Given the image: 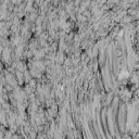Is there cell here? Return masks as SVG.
<instances>
[{"label":"cell","mask_w":139,"mask_h":139,"mask_svg":"<svg viewBox=\"0 0 139 139\" xmlns=\"http://www.w3.org/2000/svg\"><path fill=\"white\" fill-rule=\"evenodd\" d=\"M46 55V52H45V50L42 49V50H36L35 52H34V57H35V60H40L41 58H44Z\"/></svg>","instance_id":"obj_2"},{"label":"cell","mask_w":139,"mask_h":139,"mask_svg":"<svg viewBox=\"0 0 139 139\" xmlns=\"http://www.w3.org/2000/svg\"><path fill=\"white\" fill-rule=\"evenodd\" d=\"M1 69H2V65H1V63H0V71H1Z\"/></svg>","instance_id":"obj_8"},{"label":"cell","mask_w":139,"mask_h":139,"mask_svg":"<svg viewBox=\"0 0 139 139\" xmlns=\"http://www.w3.org/2000/svg\"><path fill=\"white\" fill-rule=\"evenodd\" d=\"M16 77H17V80L20 84H23L24 82V76H23V73L20 72V71H16Z\"/></svg>","instance_id":"obj_4"},{"label":"cell","mask_w":139,"mask_h":139,"mask_svg":"<svg viewBox=\"0 0 139 139\" xmlns=\"http://www.w3.org/2000/svg\"><path fill=\"white\" fill-rule=\"evenodd\" d=\"M15 68H16V71H20L22 73L27 71V66L23 61H17V63H15Z\"/></svg>","instance_id":"obj_1"},{"label":"cell","mask_w":139,"mask_h":139,"mask_svg":"<svg viewBox=\"0 0 139 139\" xmlns=\"http://www.w3.org/2000/svg\"><path fill=\"white\" fill-rule=\"evenodd\" d=\"M27 84H28V85H30V86H31V87L34 89V88H35V86H36V80L32 78V79H31L28 83H27Z\"/></svg>","instance_id":"obj_5"},{"label":"cell","mask_w":139,"mask_h":139,"mask_svg":"<svg viewBox=\"0 0 139 139\" xmlns=\"http://www.w3.org/2000/svg\"><path fill=\"white\" fill-rule=\"evenodd\" d=\"M83 0H73V3H74V7H78L80 3H82Z\"/></svg>","instance_id":"obj_6"},{"label":"cell","mask_w":139,"mask_h":139,"mask_svg":"<svg viewBox=\"0 0 139 139\" xmlns=\"http://www.w3.org/2000/svg\"><path fill=\"white\" fill-rule=\"evenodd\" d=\"M133 83H137V75H136V73L134 74V76H133V79H132Z\"/></svg>","instance_id":"obj_7"},{"label":"cell","mask_w":139,"mask_h":139,"mask_svg":"<svg viewBox=\"0 0 139 139\" xmlns=\"http://www.w3.org/2000/svg\"><path fill=\"white\" fill-rule=\"evenodd\" d=\"M23 76H24V80L26 82V84H27V83H28L33 77H32V75H31V74H30V72L28 71H25L24 73H23Z\"/></svg>","instance_id":"obj_3"}]
</instances>
